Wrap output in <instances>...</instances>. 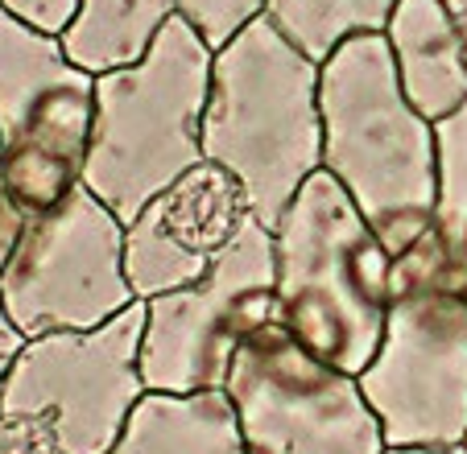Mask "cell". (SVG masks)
Returning a JSON list of instances; mask_svg holds the SVG:
<instances>
[{
  "label": "cell",
  "mask_w": 467,
  "mask_h": 454,
  "mask_svg": "<svg viewBox=\"0 0 467 454\" xmlns=\"http://www.w3.org/2000/svg\"><path fill=\"white\" fill-rule=\"evenodd\" d=\"M434 149H439L434 232L447 253V285L467 297V104L434 124Z\"/></svg>",
  "instance_id": "obj_16"
},
{
  "label": "cell",
  "mask_w": 467,
  "mask_h": 454,
  "mask_svg": "<svg viewBox=\"0 0 467 454\" xmlns=\"http://www.w3.org/2000/svg\"><path fill=\"white\" fill-rule=\"evenodd\" d=\"M253 219L248 191L220 161H194L137 219L124 223V277L137 302L203 277Z\"/></svg>",
  "instance_id": "obj_11"
},
{
  "label": "cell",
  "mask_w": 467,
  "mask_h": 454,
  "mask_svg": "<svg viewBox=\"0 0 467 454\" xmlns=\"http://www.w3.org/2000/svg\"><path fill=\"white\" fill-rule=\"evenodd\" d=\"M108 454H244L228 393H145Z\"/></svg>",
  "instance_id": "obj_13"
},
{
  "label": "cell",
  "mask_w": 467,
  "mask_h": 454,
  "mask_svg": "<svg viewBox=\"0 0 467 454\" xmlns=\"http://www.w3.org/2000/svg\"><path fill=\"white\" fill-rule=\"evenodd\" d=\"M397 79L426 120H447L467 104L463 21L442 0H397L385 26Z\"/></svg>",
  "instance_id": "obj_12"
},
{
  "label": "cell",
  "mask_w": 467,
  "mask_h": 454,
  "mask_svg": "<svg viewBox=\"0 0 467 454\" xmlns=\"http://www.w3.org/2000/svg\"><path fill=\"white\" fill-rule=\"evenodd\" d=\"M228 401L244 454H385L360 376L327 364L285 323L261 326L240 343L228 376Z\"/></svg>",
  "instance_id": "obj_7"
},
{
  "label": "cell",
  "mask_w": 467,
  "mask_h": 454,
  "mask_svg": "<svg viewBox=\"0 0 467 454\" xmlns=\"http://www.w3.org/2000/svg\"><path fill=\"white\" fill-rule=\"evenodd\" d=\"M323 170L364 211L389 253H406L434 223V120L410 104L385 34H360L318 62Z\"/></svg>",
  "instance_id": "obj_1"
},
{
  "label": "cell",
  "mask_w": 467,
  "mask_h": 454,
  "mask_svg": "<svg viewBox=\"0 0 467 454\" xmlns=\"http://www.w3.org/2000/svg\"><path fill=\"white\" fill-rule=\"evenodd\" d=\"M96 75L75 67L62 37L0 13V166L26 215L83 186Z\"/></svg>",
  "instance_id": "obj_6"
},
{
  "label": "cell",
  "mask_w": 467,
  "mask_h": 454,
  "mask_svg": "<svg viewBox=\"0 0 467 454\" xmlns=\"http://www.w3.org/2000/svg\"><path fill=\"white\" fill-rule=\"evenodd\" d=\"M360 388L389 446H463L467 297L426 277H393L385 339Z\"/></svg>",
  "instance_id": "obj_8"
},
{
  "label": "cell",
  "mask_w": 467,
  "mask_h": 454,
  "mask_svg": "<svg viewBox=\"0 0 467 454\" xmlns=\"http://www.w3.org/2000/svg\"><path fill=\"white\" fill-rule=\"evenodd\" d=\"M203 158L244 182L265 227H274L302 182L323 170L318 62L265 13L215 50Z\"/></svg>",
  "instance_id": "obj_2"
},
{
  "label": "cell",
  "mask_w": 467,
  "mask_h": 454,
  "mask_svg": "<svg viewBox=\"0 0 467 454\" xmlns=\"http://www.w3.org/2000/svg\"><path fill=\"white\" fill-rule=\"evenodd\" d=\"M393 9L397 0H265V17L315 62L360 34H385Z\"/></svg>",
  "instance_id": "obj_15"
},
{
  "label": "cell",
  "mask_w": 467,
  "mask_h": 454,
  "mask_svg": "<svg viewBox=\"0 0 467 454\" xmlns=\"http://www.w3.org/2000/svg\"><path fill=\"white\" fill-rule=\"evenodd\" d=\"M0 13L26 21V26L42 29V34L62 37V29L71 26V17L79 13V0H0Z\"/></svg>",
  "instance_id": "obj_19"
},
{
  "label": "cell",
  "mask_w": 467,
  "mask_h": 454,
  "mask_svg": "<svg viewBox=\"0 0 467 454\" xmlns=\"http://www.w3.org/2000/svg\"><path fill=\"white\" fill-rule=\"evenodd\" d=\"M282 323L327 364L360 376L385 339L393 253L356 199L327 174L302 182L274 223Z\"/></svg>",
  "instance_id": "obj_3"
},
{
  "label": "cell",
  "mask_w": 467,
  "mask_h": 454,
  "mask_svg": "<svg viewBox=\"0 0 467 454\" xmlns=\"http://www.w3.org/2000/svg\"><path fill=\"white\" fill-rule=\"evenodd\" d=\"M21 343H26V335L13 326V318L0 306V413H5V380H9V367H13V359H17Z\"/></svg>",
  "instance_id": "obj_21"
},
{
  "label": "cell",
  "mask_w": 467,
  "mask_h": 454,
  "mask_svg": "<svg viewBox=\"0 0 467 454\" xmlns=\"http://www.w3.org/2000/svg\"><path fill=\"white\" fill-rule=\"evenodd\" d=\"M215 50L186 17L158 34L141 62L96 75L83 186L129 223L194 161H203V108Z\"/></svg>",
  "instance_id": "obj_4"
},
{
  "label": "cell",
  "mask_w": 467,
  "mask_h": 454,
  "mask_svg": "<svg viewBox=\"0 0 467 454\" xmlns=\"http://www.w3.org/2000/svg\"><path fill=\"white\" fill-rule=\"evenodd\" d=\"M0 454H62L46 413H0Z\"/></svg>",
  "instance_id": "obj_18"
},
{
  "label": "cell",
  "mask_w": 467,
  "mask_h": 454,
  "mask_svg": "<svg viewBox=\"0 0 467 454\" xmlns=\"http://www.w3.org/2000/svg\"><path fill=\"white\" fill-rule=\"evenodd\" d=\"M463 42H467V21H463Z\"/></svg>",
  "instance_id": "obj_24"
},
{
  "label": "cell",
  "mask_w": 467,
  "mask_h": 454,
  "mask_svg": "<svg viewBox=\"0 0 467 454\" xmlns=\"http://www.w3.org/2000/svg\"><path fill=\"white\" fill-rule=\"evenodd\" d=\"M385 454H467V442L463 446H389Z\"/></svg>",
  "instance_id": "obj_22"
},
{
  "label": "cell",
  "mask_w": 467,
  "mask_h": 454,
  "mask_svg": "<svg viewBox=\"0 0 467 454\" xmlns=\"http://www.w3.org/2000/svg\"><path fill=\"white\" fill-rule=\"evenodd\" d=\"M442 5H447V9L455 13L459 21H467V0H442Z\"/></svg>",
  "instance_id": "obj_23"
},
{
  "label": "cell",
  "mask_w": 467,
  "mask_h": 454,
  "mask_svg": "<svg viewBox=\"0 0 467 454\" xmlns=\"http://www.w3.org/2000/svg\"><path fill=\"white\" fill-rule=\"evenodd\" d=\"M137 302L124 277V219L88 186L26 219L0 273V306L26 339L91 331Z\"/></svg>",
  "instance_id": "obj_9"
},
{
  "label": "cell",
  "mask_w": 467,
  "mask_h": 454,
  "mask_svg": "<svg viewBox=\"0 0 467 454\" xmlns=\"http://www.w3.org/2000/svg\"><path fill=\"white\" fill-rule=\"evenodd\" d=\"M274 323H282L274 227L253 215L228 253L194 285L145 302V388L223 393L240 343Z\"/></svg>",
  "instance_id": "obj_5"
},
{
  "label": "cell",
  "mask_w": 467,
  "mask_h": 454,
  "mask_svg": "<svg viewBox=\"0 0 467 454\" xmlns=\"http://www.w3.org/2000/svg\"><path fill=\"white\" fill-rule=\"evenodd\" d=\"M26 211L13 202L9 194V182H5V166H0V273H5V264H9L13 248H17L21 232H26Z\"/></svg>",
  "instance_id": "obj_20"
},
{
  "label": "cell",
  "mask_w": 467,
  "mask_h": 454,
  "mask_svg": "<svg viewBox=\"0 0 467 454\" xmlns=\"http://www.w3.org/2000/svg\"><path fill=\"white\" fill-rule=\"evenodd\" d=\"M174 17L178 0H79V13L62 29V50L88 75L120 70L141 62Z\"/></svg>",
  "instance_id": "obj_14"
},
{
  "label": "cell",
  "mask_w": 467,
  "mask_h": 454,
  "mask_svg": "<svg viewBox=\"0 0 467 454\" xmlns=\"http://www.w3.org/2000/svg\"><path fill=\"white\" fill-rule=\"evenodd\" d=\"M265 13V0H178V17H186L207 37L212 50L240 34L253 17Z\"/></svg>",
  "instance_id": "obj_17"
},
{
  "label": "cell",
  "mask_w": 467,
  "mask_h": 454,
  "mask_svg": "<svg viewBox=\"0 0 467 454\" xmlns=\"http://www.w3.org/2000/svg\"><path fill=\"white\" fill-rule=\"evenodd\" d=\"M145 302L91 331L21 343L5 380V413H46L62 454H108L150 388L141 376Z\"/></svg>",
  "instance_id": "obj_10"
}]
</instances>
